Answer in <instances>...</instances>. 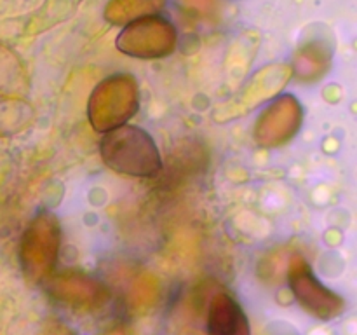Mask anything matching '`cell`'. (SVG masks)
I'll use <instances>...</instances> for the list:
<instances>
[{"label":"cell","mask_w":357,"mask_h":335,"mask_svg":"<svg viewBox=\"0 0 357 335\" xmlns=\"http://www.w3.org/2000/svg\"><path fill=\"white\" fill-rule=\"evenodd\" d=\"M100 154L103 163L119 174L150 178L162 170V157L155 140L139 126L121 124L105 131Z\"/></svg>","instance_id":"cell-1"},{"label":"cell","mask_w":357,"mask_h":335,"mask_svg":"<svg viewBox=\"0 0 357 335\" xmlns=\"http://www.w3.org/2000/svg\"><path fill=\"white\" fill-rule=\"evenodd\" d=\"M61 225L54 213L42 211L28 223L21 236L20 264L28 281H47L58 260Z\"/></svg>","instance_id":"cell-2"},{"label":"cell","mask_w":357,"mask_h":335,"mask_svg":"<svg viewBox=\"0 0 357 335\" xmlns=\"http://www.w3.org/2000/svg\"><path fill=\"white\" fill-rule=\"evenodd\" d=\"M289 288L302 309L317 320L330 321L345 311V300L324 286L302 257L293 258L289 267Z\"/></svg>","instance_id":"cell-3"},{"label":"cell","mask_w":357,"mask_h":335,"mask_svg":"<svg viewBox=\"0 0 357 335\" xmlns=\"http://www.w3.org/2000/svg\"><path fill=\"white\" fill-rule=\"evenodd\" d=\"M49 293L70 304L73 309H94L108 300V290L96 279L84 274H61L58 278H49Z\"/></svg>","instance_id":"cell-4"},{"label":"cell","mask_w":357,"mask_h":335,"mask_svg":"<svg viewBox=\"0 0 357 335\" xmlns=\"http://www.w3.org/2000/svg\"><path fill=\"white\" fill-rule=\"evenodd\" d=\"M208 335H251L243 306L229 292H216L208 307Z\"/></svg>","instance_id":"cell-5"}]
</instances>
